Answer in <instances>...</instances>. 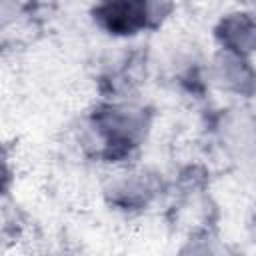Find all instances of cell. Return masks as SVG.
I'll list each match as a JSON object with an SVG mask.
<instances>
[{"instance_id":"6da1fadb","label":"cell","mask_w":256,"mask_h":256,"mask_svg":"<svg viewBox=\"0 0 256 256\" xmlns=\"http://www.w3.org/2000/svg\"><path fill=\"white\" fill-rule=\"evenodd\" d=\"M146 4H106L94 10L96 18L114 34H134V30L146 26L150 18Z\"/></svg>"}]
</instances>
